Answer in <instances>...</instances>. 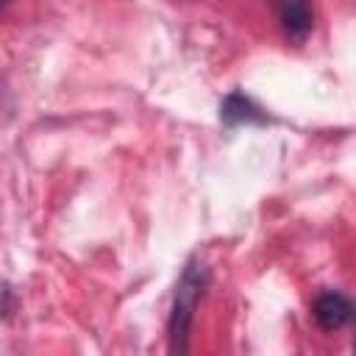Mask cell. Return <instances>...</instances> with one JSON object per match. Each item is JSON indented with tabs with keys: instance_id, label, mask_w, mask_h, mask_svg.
Instances as JSON below:
<instances>
[{
	"instance_id": "5",
	"label": "cell",
	"mask_w": 356,
	"mask_h": 356,
	"mask_svg": "<svg viewBox=\"0 0 356 356\" xmlns=\"http://www.w3.org/2000/svg\"><path fill=\"white\" fill-rule=\"evenodd\" d=\"M8 3H11V0H0V8H3V6H8Z\"/></svg>"
},
{
	"instance_id": "2",
	"label": "cell",
	"mask_w": 356,
	"mask_h": 356,
	"mask_svg": "<svg viewBox=\"0 0 356 356\" xmlns=\"http://www.w3.org/2000/svg\"><path fill=\"white\" fill-rule=\"evenodd\" d=\"M350 312H353L350 300L337 289L320 292L314 298V303H312V314H314V320H317V325L323 331H339L350 320Z\"/></svg>"
},
{
	"instance_id": "4",
	"label": "cell",
	"mask_w": 356,
	"mask_h": 356,
	"mask_svg": "<svg viewBox=\"0 0 356 356\" xmlns=\"http://www.w3.org/2000/svg\"><path fill=\"white\" fill-rule=\"evenodd\" d=\"M220 117H222V122H228V125L261 120L259 108H256L245 95H239V92H234V95L225 97V103H222V108H220Z\"/></svg>"
},
{
	"instance_id": "1",
	"label": "cell",
	"mask_w": 356,
	"mask_h": 356,
	"mask_svg": "<svg viewBox=\"0 0 356 356\" xmlns=\"http://www.w3.org/2000/svg\"><path fill=\"white\" fill-rule=\"evenodd\" d=\"M209 281V270L197 261H189V267L184 270L178 289H175V303H172V314H170V350L172 353H184L186 342H189V328H192V317L197 309V300L206 289Z\"/></svg>"
},
{
	"instance_id": "3",
	"label": "cell",
	"mask_w": 356,
	"mask_h": 356,
	"mask_svg": "<svg viewBox=\"0 0 356 356\" xmlns=\"http://www.w3.org/2000/svg\"><path fill=\"white\" fill-rule=\"evenodd\" d=\"M278 22L292 42H303L314 28L312 0H275Z\"/></svg>"
}]
</instances>
